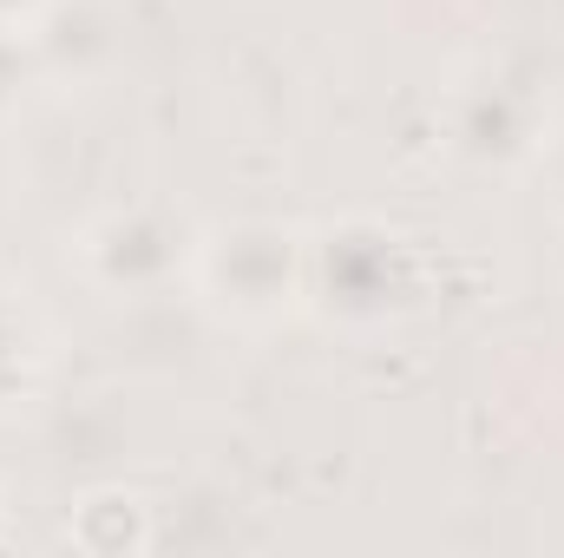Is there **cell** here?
<instances>
[{
    "instance_id": "cell-10",
    "label": "cell",
    "mask_w": 564,
    "mask_h": 558,
    "mask_svg": "<svg viewBox=\"0 0 564 558\" xmlns=\"http://www.w3.org/2000/svg\"><path fill=\"white\" fill-rule=\"evenodd\" d=\"M0 539H7V500H0Z\"/></svg>"
},
{
    "instance_id": "cell-2",
    "label": "cell",
    "mask_w": 564,
    "mask_h": 558,
    "mask_svg": "<svg viewBox=\"0 0 564 558\" xmlns=\"http://www.w3.org/2000/svg\"><path fill=\"white\" fill-rule=\"evenodd\" d=\"M421 289V264L414 244L401 230H388L381 217H348L328 224L308 244V296L328 322L348 329H375L388 315H401Z\"/></svg>"
},
{
    "instance_id": "cell-7",
    "label": "cell",
    "mask_w": 564,
    "mask_h": 558,
    "mask_svg": "<svg viewBox=\"0 0 564 558\" xmlns=\"http://www.w3.org/2000/svg\"><path fill=\"white\" fill-rule=\"evenodd\" d=\"M33 86H46V66H40L33 33H0V119L20 112Z\"/></svg>"
},
{
    "instance_id": "cell-8",
    "label": "cell",
    "mask_w": 564,
    "mask_h": 558,
    "mask_svg": "<svg viewBox=\"0 0 564 558\" xmlns=\"http://www.w3.org/2000/svg\"><path fill=\"white\" fill-rule=\"evenodd\" d=\"M26 315L13 309V302H0V401L26 382Z\"/></svg>"
},
{
    "instance_id": "cell-6",
    "label": "cell",
    "mask_w": 564,
    "mask_h": 558,
    "mask_svg": "<svg viewBox=\"0 0 564 558\" xmlns=\"http://www.w3.org/2000/svg\"><path fill=\"white\" fill-rule=\"evenodd\" d=\"M66 539L86 558H139L158 546V519L139 486H86L66 513Z\"/></svg>"
},
{
    "instance_id": "cell-1",
    "label": "cell",
    "mask_w": 564,
    "mask_h": 558,
    "mask_svg": "<svg viewBox=\"0 0 564 558\" xmlns=\"http://www.w3.org/2000/svg\"><path fill=\"white\" fill-rule=\"evenodd\" d=\"M191 289L230 329H276L308 302V237L276 217H237L197 230Z\"/></svg>"
},
{
    "instance_id": "cell-9",
    "label": "cell",
    "mask_w": 564,
    "mask_h": 558,
    "mask_svg": "<svg viewBox=\"0 0 564 558\" xmlns=\"http://www.w3.org/2000/svg\"><path fill=\"white\" fill-rule=\"evenodd\" d=\"M53 0H0V33H33Z\"/></svg>"
},
{
    "instance_id": "cell-5",
    "label": "cell",
    "mask_w": 564,
    "mask_h": 558,
    "mask_svg": "<svg viewBox=\"0 0 564 558\" xmlns=\"http://www.w3.org/2000/svg\"><path fill=\"white\" fill-rule=\"evenodd\" d=\"M33 46H40V66H46V79H99V73H112L119 66V53H126V20H119V7L112 0H53L46 7V20L33 26Z\"/></svg>"
},
{
    "instance_id": "cell-4",
    "label": "cell",
    "mask_w": 564,
    "mask_h": 558,
    "mask_svg": "<svg viewBox=\"0 0 564 558\" xmlns=\"http://www.w3.org/2000/svg\"><path fill=\"white\" fill-rule=\"evenodd\" d=\"M539 126H545V106L532 86H512V79H473L459 93V119H453V139L466 158L479 164H519L539 151Z\"/></svg>"
},
{
    "instance_id": "cell-3",
    "label": "cell",
    "mask_w": 564,
    "mask_h": 558,
    "mask_svg": "<svg viewBox=\"0 0 564 558\" xmlns=\"http://www.w3.org/2000/svg\"><path fill=\"white\" fill-rule=\"evenodd\" d=\"M191 250H197V224L184 211H171V204H151V197L99 211L66 244L73 270L112 302L164 296L177 277H191Z\"/></svg>"
}]
</instances>
